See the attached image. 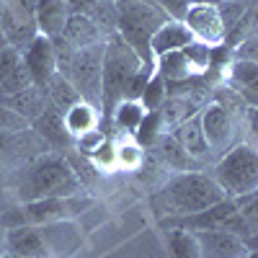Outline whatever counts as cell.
<instances>
[{
	"instance_id": "obj_1",
	"label": "cell",
	"mask_w": 258,
	"mask_h": 258,
	"mask_svg": "<svg viewBox=\"0 0 258 258\" xmlns=\"http://www.w3.org/2000/svg\"><path fill=\"white\" fill-rule=\"evenodd\" d=\"M222 199H230L220 188V183L207 173H178L170 178L155 197L158 212H165V217H186V214L204 212Z\"/></svg>"
},
{
	"instance_id": "obj_2",
	"label": "cell",
	"mask_w": 258,
	"mask_h": 258,
	"mask_svg": "<svg viewBox=\"0 0 258 258\" xmlns=\"http://www.w3.org/2000/svg\"><path fill=\"white\" fill-rule=\"evenodd\" d=\"M145 68L140 54L126 44L119 34H109L103 39V64H101V109L109 119L111 111L126 98L129 83ZM153 70V68H150Z\"/></svg>"
},
{
	"instance_id": "obj_3",
	"label": "cell",
	"mask_w": 258,
	"mask_h": 258,
	"mask_svg": "<svg viewBox=\"0 0 258 258\" xmlns=\"http://www.w3.org/2000/svg\"><path fill=\"white\" fill-rule=\"evenodd\" d=\"M80 188V181L75 176L73 165L59 155H44L34 163L24 165L18 173V199L34 202L44 197H73Z\"/></svg>"
},
{
	"instance_id": "obj_4",
	"label": "cell",
	"mask_w": 258,
	"mask_h": 258,
	"mask_svg": "<svg viewBox=\"0 0 258 258\" xmlns=\"http://www.w3.org/2000/svg\"><path fill=\"white\" fill-rule=\"evenodd\" d=\"M114 8H116V34L140 54L145 68L155 70L150 39L168 21V16L153 0H114Z\"/></svg>"
},
{
	"instance_id": "obj_5",
	"label": "cell",
	"mask_w": 258,
	"mask_h": 258,
	"mask_svg": "<svg viewBox=\"0 0 258 258\" xmlns=\"http://www.w3.org/2000/svg\"><path fill=\"white\" fill-rule=\"evenodd\" d=\"M212 178L230 199H243L258 191V147L250 142L232 145L220 155Z\"/></svg>"
},
{
	"instance_id": "obj_6",
	"label": "cell",
	"mask_w": 258,
	"mask_h": 258,
	"mask_svg": "<svg viewBox=\"0 0 258 258\" xmlns=\"http://www.w3.org/2000/svg\"><path fill=\"white\" fill-rule=\"evenodd\" d=\"M199 121H202V129H204V137H207V145L212 153H227V150L235 142V135H238V121H235V114L230 106L214 101V103H207L199 109Z\"/></svg>"
},
{
	"instance_id": "obj_7",
	"label": "cell",
	"mask_w": 258,
	"mask_h": 258,
	"mask_svg": "<svg viewBox=\"0 0 258 258\" xmlns=\"http://www.w3.org/2000/svg\"><path fill=\"white\" fill-rule=\"evenodd\" d=\"M85 207H91V199H78L73 197H44L24 204V217L29 225H52V222H64L80 214Z\"/></svg>"
},
{
	"instance_id": "obj_8",
	"label": "cell",
	"mask_w": 258,
	"mask_h": 258,
	"mask_svg": "<svg viewBox=\"0 0 258 258\" xmlns=\"http://www.w3.org/2000/svg\"><path fill=\"white\" fill-rule=\"evenodd\" d=\"M183 24L191 29L194 39L207 47H222L227 39V29H225V21H222L217 6L191 3L183 16Z\"/></svg>"
},
{
	"instance_id": "obj_9",
	"label": "cell",
	"mask_w": 258,
	"mask_h": 258,
	"mask_svg": "<svg viewBox=\"0 0 258 258\" xmlns=\"http://www.w3.org/2000/svg\"><path fill=\"white\" fill-rule=\"evenodd\" d=\"M21 59L29 68L31 78L36 85L47 88L52 83V78L57 75V47H54V39L44 36V34H36L29 44L21 49Z\"/></svg>"
},
{
	"instance_id": "obj_10",
	"label": "cell",
	"mask_w": 258,
	"mask_h": 258,
	"mask_svg": "<svg viewBox=\"0 0 258 258\" xmlns=\"http://www.w3.org/2000/svg\"><path fill=\"white\" fill-rule=\"evenodd\" d=\"M36 34L39 31H36L34 13L21 8L16 0H3V36H6V44L16 47V49H24Z\"/></svg>"
},
{
	"instance_id": "obj_11",
	"label": "cell",
	"mask_w": 258,
	"mask_h": 258,
	"mask_svg": "<svg viewBox=\"0 0 258 258\" xmlns=\"http://www.w3.org/2000/svg\"><path fill=\"white\" fill-rule=\"evenodd\" d=\"M6 248L8 253L21 255V258H52L41 227L29 225V222L6 227Z\"/></svg>"
},
{
	"instance_id": "obj_12",
	"label": "cell",
	"mask_w": 258,
	"mask_h": 258,
	"mask_svg": "<svg viewBox=\"0 0 258 258\" xmlns=\"http://www.w3.org/2000/svg\"><path fill=\"white\" fill-rule=\"evenodd\" d=\"M199 240V258H243L248 255L243 238L227 230H191Z\"/></svg>"
},
{
	"instance_id": "obj_13",
	"label": "cell",
	"mask_w": 258,
	"mask_h": 258,
	"mask_svg": "<svg viewBox=\"0 0 258 258\" xmlns=\"http://www.w3.org/2000/svg\"><path fill=\"white\" fill-rule=\"evenodd\" d=\"M70 16H73V11L68 6V0H36V8H34L36 31L49 39L62 36Z\"/></svg>"
},
{
	"instance_id": "obj_14",
	"label": "cell",
	"mask_w": 258,
	"mask_h": 258,
	"mask_svg": "<svg viewBox=\"0 0 258 258\" xmlns=\"http://www.w3.org/2000/svg\"><path fill=\"white\" fill-rule=\"evenodd\" d=\"M191 41H197L191 34V29L183 24V21H176V18H168L165 24L153 34L150 39V49H153V57H163L168 52H178L183 47H188Z\"/></svg>"
},
{
	"instance_id": "obj_15",
	"label": "cell",
	"mask_w": 258,
	"mask_h": 258,
	"mask_svg": "<svg viewBox=\"0 0 258 258\" xmlns=\"http://www.w3.org/2000/svg\"><path fill=\"white\" fill-rule=\"evenodd\" d=\"M173 140L178 142V147L183 150L186 158H194V160H207L209 155H214L209 145H207V137H204V129H202V121H199V111L188 116L186 121H181L176 129H173Z\"/></svg>"
},
{
	"instance_id": "obj_16",
	"label": "cell",
	"mask_w": 258,
	"mask_h": 258,
	"mask_svg": "<svg viewBox=\"0 0 258 258\" xmlns=\"http://www.w3.org/2000/svg\"><path fill=\"white\" fill-rule=\"evenodd\" d=\"M225 80L245 98V103L258 98V62L240 59V57L232 59L225 70Z\"/></svg>"
},
{
	"instance_id": "obj_17",
	"label": "cell",
	"mask_w": 258,
	"mask_h": 258,
	"mask_svg": "<svg viewBox=\"0 0 258 258\" xmlns=\"http://www.w3.org/2000/svg\"><path fill=\"white\" fill-rule=\"evenodd\" d=\"M59 39L68 41L73 49H83V47L101 44V41H103V31L96 26V21H93L91 16H85V13H73Z\"/></svg>"
},
{
	"instance_id": "obj_18",
	"label": "cell",
	"mask_w": 258,
	"mask_h": 258,
	"mask_svg": "<svg viewBox=\"0 0 258 258\" xmlns=\"http://www.w3.org/2000/svg\"><path fill=\"white\" fill-rule=\"evenodd\" d=\"M0 103H6L8 109H13L16 114H21L29 124L47 109V103H49V93L47 88H41V85H31V88L26 91H21L16 96H3L0 98Z\"/></svg>"
},
{
	"instance_id": "obj_19",
	"label": "cell",
	"mask_w": 258,
	"mask_h": 258,
	"mask_svg": "<svg viewBox=\"0 0 258 258\" xmlns=\"http://www.w3.org/2000/svg\"><path fill=\"white\" fill-rule=\"evenodd\" d=\"M62 116H64V129H68V135L73 140H80V137H85L88 132H96V126L101 121L98 106L83 101V98L78 103H73Z\"/></svg>"
},
{
	"instance_id": "obj_20",
	"label": "cell",
	"mask_w": 258,
	"mask_h": 258,
	"mask_svg": "<svg viewBox=\"0 0 258 258\" xmlns=\"http://www.w3.org/2000/svg\"><path fill=\"white\" fill-rule=\"evenodd\" d=\"M31 126L36 129V135L41 140H47L49 145H68V142H73V137L68 135V129H64V116H62V111L57 109L54 103H47V109L31 121Z\"/></svg>"
},
{
	"instance_id": "obj_21",
	"label": "cell",
	"mask_w": 258,
	"mask_h": 258,
	"mask_svg": "<svg viewBox=\"0 0 258 258\" xmlns=\"http://www.w3.org/2000/svg\"><path fill=\"white\" fill-rule=\"evenodd\" d=\"M145 106L142 101H132V98H124L116 109L111 111L109 121L119 129V132H126V135H137V129L145 119Z\"/></svg>"
},
{
	"instance_id": "obj_22",
	"label": "cell",
	"mask_w": 258,
	"mask_h": 258,
	"mask_svg": "<svg viewBox=\"0 0 258 258\" xmlns=\"http://www.w3.org/2000/svg\"><path fill=\"white\" fill-rule=\"evenodd\" d=\"M47 93H49V103H54L62 114L68 111L73 103L80 101V93L73 88V83H70L68 78H62L59 73H57V75L52 78V83L47 85Z\"/></svg>"
},
{
	"instance_id": "obj_23",
	"label": "cell",
	"mask_w": 258,
	"mask_h": 258,
	"mask_svg": "<svg viewBox=\"0 0 258 258\" xmlns=\"http://www.w3.org/2000/svg\"><path fill=\"white\" fill-rule=\"evenodd\" d=\"M168 243L173 258H199V240L191 230H181V227L170 230Z\"/></svg>"
},
{
	"instance_id": "obj_24",
	"label": "cell",
	"mask_w": 258,
	"mask_h": 258,
	"mask_svg": "<svg viewBox=\"0 0 258 258\" xmlns=\"http://www.w3.org/2000/svg\"><path fill=\"white\" fill-rule=\"evenodd\" d=\"M31 85H36V83H34L29 68L24 64V59H21L16 68H13V73H11L3 83H0V98H3V96H16V93H21V91L31 88Z\"/></svg>"
},
{
	"instance_id": "obj_25",
	"label": "cell",
	"mask_w": 258,
	"mask_h": 258,
	"mask_svg": "<svg viewBox=\"0 0 258 258\" xmlns=\"http://www.w3.org/2000/svg\"><path fill=\"white\" fill-rule=\"evenodd\" d=\"M165 98H168V80L160 78L158 73H153V78H150L147 88H145V93L140 98L142 106H145V111H158L160 106L165 103Z\"/></svg>"
},
{
	"instance_id": "obj_26",
	"label": "cell",
	"mask_w": 258,
	"mask_h": 258,
	"mask_svg": "<svg viewBox=\"0 0 258 258\" xmlns=\"http://www.w3.org/2000/svg\"><path fill=\"white\" fill-rule=\"evenodd\" d=\"M29 121L16 114L13 109H8L6 103H0V135H18V132H29Z\"/></svg>"
},
{
	"instance_id": "obj_27",
	"label": "cell",
	"mask_w": 258,
	"mask_h": 258,
	"mask_svg": "<svg viewBox=\"0 0 258 258\" xmlns=\"http://www.w3.org/2000/svg\"><path fill=\"white\" fill-rule=\"evenodd\" d=\"M153 3L168 16V18H176V21H183L191 0H153Z\"/></svg>"
},
{
	"instance_id": "obj_28",
	"label": "cell",
	"mask_w": 258,
	"mask_h": 258,
	"mask_svg": "<svg viewBox=\"0 0 258 258\" xmlns=\"http://www.w3.org/2000/svg\"><path fill=\"white\" fill-rule=\"evenodd\" d=\"M101 3L103 0H68V6H70L73 13H85V16H91Z\"/></svg>"
},
{
	"instance_id": "obj_29",
	"label": "cell",
	"mask_w": 258,
	"mask_h": 258,
	"mask_svg": "<svg viewBox=\"0 0 258 258\" xmlns=\"http://www.w3.org/2000/svg\"><path fill=\"white\" fill-rule=\"evenodd\" d=\"M245 121H248V129H250V137L255 140V147H258V106H248Z\"/></svg>"
},
{
	"instance_id": "obj_30",
	"label": "cell",
	"mask_w": 258,
	"mask_h": 258,
	"mask_svg": "<svg viewBox=\"0 0 258 258\" xmlns=\"http://www.w3.org/2000/svg\"><path fill=\"white\" fill-rule=\"evenodd\" d=\"M245 21H250V31H248V36H250V34H258V6H255V11H253L250 16L245 13Z\"/></svg>"
},
{
	"instance_id": "obj_31",
	"label": "cell",
	"mask_w": 258,
	"mask_h": 258,
	"mask_svg": "<svg viewBox=\"0 0 258 258\" xmlns=\"http://www.w3.org/2000/svg\"><path fill=\"white\" fill-rule=\"evenodd\" d=\"M245 243V250H258V232L255 235H248V238H243Z\"/></svg>"
},
{
	"instance_id": "obj_32",
	"label": "cell",
	"mask_w": 258,
	"mask_h": 258,
	"mask_svg": "<svg viewBox=\"0 0 258 258\" xmlns=\"http://www.w3.org/2000/svg\"><path fill=\"white\" fill-rule=\"evenodd\" d=\"M8 253V248H6V227L0 225V258H3Z\"/></svg>"
},
{
	"instance_id": "obj_33",
	"label": "cell",
	"mask_w": 258,
	"mask_h": 258,
	"mask_svg": "<svg viewBox=\"0 0 258 258\" xmlns=\"http://www.w3.org/2000/svg\"><path fill=\"white\" fill-rule=\"evenodd\" d=\"M8 47L6 44V36H3V0H0V49Z\"/></svg>"
},
{
	"instance_id": "obj_34",
	"label": "cell",
	"mask_w": 258,
	"mask_h": 258,
	"mask_svg": "<svg viewBox=\"0 0 258 258\" xmlns=\"http://www.w3.org/2000/svg\"><path fill=\"white\" fill-rule=\"evenodd\" d=\"M16 3H18L21 8H26L29 13H34V8H36V0H16Z\"/></svg>"
},
{
	"instance_id": "obj_35",
	"label": "cell",
	"mask_w": 258,
	"mask_h": 258,
	"mask_svg": "<svg viewBox=\"0 0 258 258\" xmlns=\"http://www.w3.org/2000/svg\"><path fill=\"white\" fill-rule=\"evenodd\" d=\"M191 3H207V6H220L225 0H191Z\"/></svg>"
},
{
	"instance_id": "obj_36",
	"label": "cell",
	"mask_w": 258,
	"mask_h": 258,
	"mask_svg": "<svg viewBox=\"0 0 258 258\" xmlns=\"http://www.w3.org/2000/svg\"><path fill=\"white\" fill-rule=\"evenodd\" d=\"M245 258H258V250H248V255Z\"/></svg>"
},
{
	"instance_id": "obj_37",
	"label": "cell",
	"mask_w": 258,
	"mask_h": 258,
	"mask_svg": "<svg viewBox=\"0 0 258 258\" xmlns=\"http://www.w3.org/2000/svg\"><path fill=\"white\" fill-rule=\"evenodd\" d=\"M3 258H21V255H13V253H6Z\"/></svg>"
},
{
	"instance_id": "obj_38",
	"label": "cell",
	"mask_w": 258,
	"mask_h": 258,
	"mask_svg": "<svg viewBox=\"0 0 258 258\" xmlns=\"http://www.w3.org/2000/svg\"><path fill=\"white\" fill-rule=\"evenodd\" d=\"M248 106H258V98H253V101H250V103H248Z\"/></svg>"
},
{
	"instance_id": "obj_39",
	"label": "cell",
	"mask_w": 258,
	"mask_h": 258,
	"mask_svg": "<svg viewBox=\"0 0 258 258\" xmlns=\"http://www.w3.org/2000/svg\"><path fill=\"white\" fill-rule=\"evenodd\" d=\"M243 258H245V255H243Z\"/></svg>"
}]
</instances>
